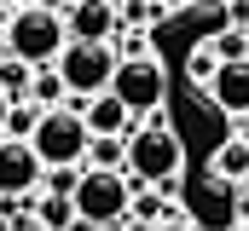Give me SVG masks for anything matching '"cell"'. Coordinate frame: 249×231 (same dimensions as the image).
Here are the masks:
<instances>
[{
	"mask_svg": "<svg viewBox=\"0 0 249 231\" xmlns=\"http://www.w3.org/2000/svg\"><path fill=\"white\" fill-rule=\"evenodd\" d=\"M174 173H180V139H174V127L157 110L145 127L127 133V179H133V191L139 185H157V197H174L180 191Z\"/></svg>",
	"mask_w": 249,
	"mask_h": 231,
	"instance_id": "obj_1",
	"label": "cell"
},
{
	"mask_svg": "<svg viewBox=\"0 0 249 231\" xmlns=\"http://www.w3.org/2000/svg\"><path fill=\"white\" fill-rule=\"evenodd\" d=\"M70 47V29H64V12L53 6H18L12 12V29H6V58L23 64V69H53Z\"/></svg>",
	"mask_w": 249,
	"mask_h": 231,
	"instance_id": "obj_2",
	"label": "cell"
},
{
	"mask_svg": "<svg viewBox=\"0 0 249 231\" xmlns=\"http://www.w3.org/2000/svg\"><path fill=\"white\" fill-rule=\"evenodd\" d=\"M29 150L41 156V168H47V173H53V168H81V162H87V150H93V133H87L81 110L58 104V110H47V121L35 127Z\"/></svg>",
	"mask_w": 249,
	"mask_h": 231,
	"instance_id": "obj_3",
	"label": "cell"
},
{
	"mask_svg": "<svg viewBox=\"0 0 249 231\" xmlns=\"http://www.w3.org/2000/svg\"><path fill=\"white\" fill-rule=\"evenodd\" d=\"M127 214H133V185H127V173H93V168H81V185H75V220L110 231V226H122Z\"/></svg>",
	"mask_w": 249,
	"mask_h": 231,
	"instance_id": "obj_4",
	"label": "cell"
},
{
	"mask_svg": "<svg viewBox=\"0 0 249 231\" xmlns=\"http://www.w3.org/2000/svg\"><path fill=\"white\" fill-rule=\"evenodd\" d=\"M116 64H122V52H116V47H81V41H70V47H64V58L53 64V69H58L64 93H75V104H87V99L110 93Z\"/></svg>",
	"mask_w": 249,
	"mask_h": 231,
	"instance_id": "obj_5",
	"label": "cell"
},
{
	"mask_svg": "<svg viewBox=\"0 0 249 231\" xmlns=\"http://www.w3.org/2000/svg\"><path fill=\"white\" fill-rule=\"evenodd\" d=\"M110 93L127 104V116H157L162 99H168V75H162V64H157L151 52H145V58H122Z\"/></svg>",
	"mask_w": 249,
	"mask_h": 231,
	"instance_id": "obj_6",
	"label": "cell"
},
{
	"mask_svg": "<svg viewBox=\"0 0 249 231\" xmlns=\"http://www.w3.org/2000/svg\"><path fill=\"white\" fill-rule=\"evenodd\" d=\"M41 185H47L41 156H35L29 145H18V139H0V202L29 197V191H41Z\"/></svg>",
	"mask_w": 249,
	"mask_h": 231,
	"instance_id": "obj_7",
	"label": "cell"
},
{
	"mask_svg": "<svg viewBox=\"0 0 249 231\" xmlns=\"http://www.w3.org/2000/svg\"><path fill=\"white\" fill-rule=\"evenodd\" d=\"M116 23H122V12H116L110 0H75V6L64 12V29H70V41H81V47H110V41H116Z\"/></svg>",
	"mask_w": 249,
	"mask_h": 231,
	"instance_id": "obj_8",
	"label": "cell"
},
{
	"mask_svg": "<svg viewBox=\"0 0 249 231\" xmlns=\"http://www.w3.org/2000/svg\"><path fill=\"white\" fill-rule=\"evenodd\" d=\"M81 121H87L93 139H127V133H133V116H127V104L116 99V93L87 99V104H81Z\"/></svg>",
	"mask_w": 249,
	"mask_h": 231,
	"instance_id": "obj_9",
	"label": "cell"
},
{
	"mask_svg": "<svg viewBox=\"0 0 249 231\" xmlns=\"http://www.w3.org/2000/svg\"><path fill=\"white\" fill-rule=\"evenodd\" d=\"M209 99H214L226 116L249 121V64H220V75L209 81Z\"/></svg>",
	"mask_w": 249,
	"mask_h": 231,
	"instance_id": "obj_10",
	"label": "cell"
},
{
	"mask_svg": "<svg viewBox=\"0 0 249 231\" xmlns=\"http://www.w3.org/2000/svg\"><path fill=\"white\" fill-rule=\"evenodd\" d=\"M209 173L226 179V185H249V145L244 139H226V145L209 156Z\"/></svg>",
	"mask_w": 249,
	"mask_h": 231,
	"instance_id": "obj_11",
	"label": "cell"
},
{
	"mask_svg": "<svg viewBox=\"0 0 249 231\" xmlns=\"http://www.w3.org/2000/svg\"><path fill=\"white\" fill-rule=\"evenodd\" d=\"M35 226H41V231H70V226H75V197L41 191V197H35Z\"/></svg>",
	"mask_w": 249,
	"mask_h": 231,
	"instance_id": "obj_12",
	"label": "cell"
},
{
	"mask_svg": "<svg viewBox=\"0 0 249 231\" xmlns=\"http://www.w3.org/2000/svg\"><path fill=\"white\" fill-rule=\"evenodd\" d=\"M41 121H47V110H41V104H29V99H23V104H12V116H6V139H18V145H29V139H35V127H41Z\"/></svg>",
	"mask_w": 249,
	"mask_h": 231,
	"instance_id": "obj_13",
	"label": "cell"
},
{
	"mask_svg": "<svg viewBox=\"0 0 249 231\" xmlns=\"http://www.w3.org/2000/svg\"><path fill=\"white\" fill-rule=\"evenodd\" d=\"M58 99H64L58 69H35V81H29V104H41V110H58Z\"/></svg>",
	"mask_w": 249,
	"mask_h": 231,
	"instance_id": "obj_14",
	"label": "cell"
},
{
	"mask_svg": "<svg viewBox=\"0 0 249 231\" xmlns=\"http://www.w3.org/2000/svg\"><path fill=\"white\" fill-rule=\"evenodd\" d=\"M209 52L220 58V64H249V35H238V29H220V35L209 41Z\"/></svg>",
	"mask_w": 249,
	"mask_h": 231,
	"instance_id": "obj_15",
	"label": "cell"
},
{
	"mask_svg": "<svg viewBox=\"0 0 249 231\" xmlns=\"http://www.w3.org/2000/svg\"><path fill=\"white\" fill-rule=\"evenodd\" d=\"M186 75H191V81H203V87H209V81L220 75V58L209 52V47H191V58H186Z\"/></svg>",
	"mask_w": 249,
	"mask_h": 231,
	"instance_id": "obj_16",
	"label": "cell"
},
{
	"mask_svg": "<svg viewBox=\"0 0 249 231\" xmlns=\"http://www.w3.org/2000/svg\"><path fill=\"white\" fill-rule=\"evenodd\" d=\"M168 12L162 6H145V0H133V6H122V23H133V29H151V23H162Z\"/></svg>",
	"mask_w": 249,
	"mask_h": 231,
	"instance_id": "obj_17",
	"label": "cell"
},
{
	"mask_svg": "<svg viewBox=\"0 0 249 231\" xmlns=\"http://www.w3.org/2000/svg\"><path fill=\"white\" fill-rule=\"evenodd\" d=\"M75 185H81V168H53L41 191H53V197H75Z\"/></svg>",
	"mask_w": 249,
	"mask_h": 231,
	"instance_id": "obj_18",
	"label": "cell"
},
{
	"mask_svg": "<svg viewBox=\"0 0 249 231\" xmlns=\"http://www.w3.org/2000/svg\"><path fill=\"white\" fill-rule=\"evenodd\" d=\"M157 231H197V226H191V220H180V214H168V220H162Z\"/></svg>",
	"mask_w": 249,
	"mask_h": 231,
	"instance_id": "obj_19",
	"label": "cell"
},
{
	"mask_svg": "<svg viewBox=\"0 0 249 231\" xmlns=\"http://www.w3.org/2000/svg\"><path fill=\"white\" fill-rule=\"evenodd\" d=\"M6 116H12V99H6V87H0V133H6Z\"/></svg>",
	"mask_w": 249,
	"mask_h": 231,
	"instance_id": "obj_20",
	"label": "cell"
},
{
	"mask_svg": "<svg viewBox=\"0 0 249 231\" xmlns=\"http://www.w3.org/2000/svg\"><path fill=\"white\" fill-rule=\"evenodd\" d=\"M6 29H12V12H0V52H6Z\"/></svg>",
	"mask_w": 249,
	"mask_h": 231,
	"instance_id": "obj_21",
	"label": "cell"
},
{
	"mask_svg": "<svg viewBox=\"0 0 249 231\" xmlns=\"http://www.w3.org/2000/svg\"><path fill=\"white\" fill-rule=\"evenodd\" d=\"M116 231H157V226H139V220H122Z\"/></svg>",
	"mask_w": 249,
	"mask_h": 231,
	"instance_id": "obj_22",
	"label": "cell"
},
{
	"mask_svg": "<svg viewBox=\"0 0 249 231\" xmlns=\"http://www.w3.org/2000/svg\"><path fill=\"white\" fill-rule=\"evenodd\" d=\"M70 231H99V226H87V220H75V226H70Z\"/></svg>",
	"mask_w": 249,
	"mask_h": 231,
	"instance_id": "obj_23",
	"label": "cell"
},
{
	"mask_svg": "<svg viewBox=\"0 0 249 231\" xmlns=\"http://www.w3.org/2000/svg\"><path fill=\"white\" fill-rule=\"evenodd\" d=\"M35 231H41V226H35Z\"/></svg>",
	"mask_w": 249,
	"mask_h": 231,
	"instance_id": "obj_24",
	"label": "cell"
},
{
	"mask_svg": "<svg viewBox=\"0 0 249 231\" xmlns=\"http://www.w3.org/2000/svg\"><path fill=\"white\" fill-rule=\"evenodd\" d=\"M244 191H249V185H244Z\"/></svg>",
	"mask_w": 249,
	"mask_h": 231,
	"instance_id": "obj_25",
	"label": "cell"
}]
</instances>
